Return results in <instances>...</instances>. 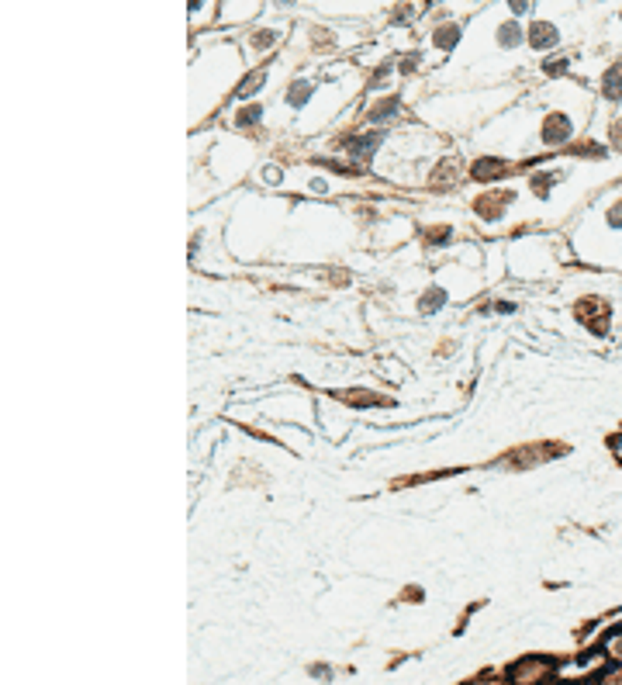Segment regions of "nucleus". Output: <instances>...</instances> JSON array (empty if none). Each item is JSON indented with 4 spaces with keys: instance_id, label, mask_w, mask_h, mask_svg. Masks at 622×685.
Instances as JSON below:
<instances>
[{
    "instance_id": "1",
    "label": "nucleus",
    "mask_w": 622,
    "mask_h": 685,
    "mask_svg": "<svg viewBox=\"0 0 622 685\" xmlns=\"http://www.w3.org/2000/svg\"><path fill=\"white\" fill-rule=\"evenodd\" d=\"M522 45H529L522 21L512 17L502 7V0H498V3H491L488 10H481L474 17L470 31L460 42V56L453 59V70L446 77H453L456 70H474V63H481L484 70L502 66L505 59H515L522 52Z\"/></svg>"
},
{
    "instance_id": "8",
    "label": "nucleus",
    "mask_w": 622,
    "mask_h": 685,
    "mask_svg": "<svg viewBox=\"0 0 622 685\" xmlns=\"http://www.w3.org/2000/svg\"><path fill=\"white\" fill-rule=\"evenodd\" d=\"M260 7H263V0H225L218 21H221V24H242V21H249Z\"/></svg>"
},
{
    "instance_id": "5",
    "label": "nucleus",
    "mask_w": 622,
    "mask_h": 685,
    "mask_svg": "<svg viewBox=\"0 0 622 685\" xmlns=\"http://www.w3.org/2000/svg\"><path fill=\"white\" fill-rule=\"evenodd\" d=\"M287 38V24H260L253 28L246 38H242V52H246V63H260L263 56H270L280 42Z\"/></svg>"
},
{
    "instance_id": "3",
    "label": "nucleus",
    "mask_w": 622,
    "mask_h": 685,
    "mask_svg": "<svg viewBox=\"0 0 622 685\" xmlns=\"http://www.w3.org/2000/svg\"><path fill=\"white\" fill-rule=\"evenodd\" d=\"M570 10L574 0H536V14L526 28V42L533 52H550L563 42V17Z\"/></svg>"
},
{
    "instance_id": "7",
    "label": "nucleus",
    "mask_w": 622,
    "mask_h": 685,
    "mask_svg": "<svg viewBox=\"0 0 622 685\" xmlns=\"http://www.w3.org/2000/svg\"><path fill=\"white\" fill-rule=\"evenodd\" d=\"M387 3H394V0H315V7L325 14H370Z\"/></svg>"
},
{
    "instance_id": "11",
    "label": "nucleus",
    "mask_w": 622,
    "mask_h": 685,
    "mask_svg": "<svg viewBox=\"0 0 622 685\" xmlns=\"http://www.w3.org/2000/svg\"><path fill=\"white\" fill-rule=\"evenodd\" d=\"M602 94L609 100L622 98V63H612V66L605 70V77H602Z\"/></svg>"
},
{
    "instance_id": "12",
    "label": "nucleus",
    "mask_w": 622,
    "mask_h": 685,
    "mask_svg": "<svg viewBox=\"0 0 622 685\" xmlns=\"http://www.w3.org/2000/svg\"><path fill=\"white\" fill-rule=\"evenodd\" d=\"M616 24H619V28H622V10H619V14H616Z\"/></svg>"
},
{
    "instance_id": "9",
    "label": "nucleus",
    "mask_w": 622,
    "mask_h": 685,
    "mask_svg": "<svg viewBox=\"0 0 622 685\" xmlns=\"http://www.w3.org/2000/svg\"><path fill=\"white\" fill-rule=\"evenodd\" d=\"M263 114H267L263 100H246V104H242V107H235L228 118H232V125H235V128H256V125L263 121Z\"/></svg>"
},
{
    "instance_id": "4",
    "label": "nucleus",
    "mask_w": 622,
    "mask_h": 685,
    "mask_svg": "<svg viewBox=\"0 0 622 685\" xmlns=\"http://www.w3.org/2000/svg\"><path fill=\"white\" fill-rule=\"evenodd\" d=\"M356 87H359V73H346L343 80L318 87L315 98H311V104L301 111V125H297V128H301V132H315V128H322L325 121H332L336 107H343Z\"/></svg>"
},
{
    "instance_id": "2",
    "label": "nucleus",
    "mask_w": 622,
    "mask_h": 685,
    "mask_svg": "<svg viewBox=\"0 0 622 685\" xmlns=\"http://www.w3.org/2000/svg\"><path fill=\"white\" fill-rule=\"evenodd\" d=\"M246 56L239 52V45L232 42H211L201 49V56H194L190 63V121H204L221 98L246 80Z\"/></svg>"
},
{
    "instance_id": "6",
    "label": "nucleus",
    "mask_w": 622,
    "mask_h": 685,
    "mask_svg": "<svg viewBox=\"0 0 622 685\" xmlns=\"http://www.w3.org/2000/svg\"><path fill=\"white\" fill-rule=\"evenodd\" d=\"M460 42H463V28H460V21H443V24H436V28L426 35L429 63H440V59L449 56L453 49H460Z\"/></svg>"
},
{
    "instance_id": "10",
    "label": "nucleus",
    "mask_w": 622,
    "mask_h": 685,
    "mask_svg": "<svg viewBox=\"0 0 622 685\" xmlns=\"http://www.w3.org/2000/svg\"><path fill=\"white\" fill-rule=\"evenodd\" d=\"M187 17H190V28L197 31V28H208L211 21H215V10H218V0H190L187 3Z\"/></svg>"
}]
</instances>
